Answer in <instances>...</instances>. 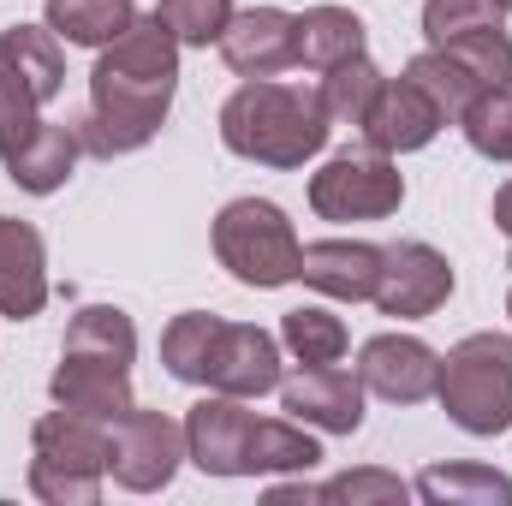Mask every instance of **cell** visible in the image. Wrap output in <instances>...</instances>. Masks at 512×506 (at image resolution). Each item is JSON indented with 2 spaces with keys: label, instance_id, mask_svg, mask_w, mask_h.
I'll return each mask as SVG.
<instances>
[{
  "label": "cell",
  "instance_id": "cell-1",
  "mask_svg": "<svg viewBox=\"0 0 512 506\" xmlns=\"http://www.w3.org/2000/svg\"><path fill=\"white\" fill-rule=\"evenodd\" d=\"M173 90H179V42L155 18H137L90 66V114L78 120L84 155H96V161L137 155L167 126Z\"/></svg>",
  "mask_w": 512,
  "mask_h": 506
},
{
  "label": "cell",
  "instance_id": "cell-2",
  "mask_svg": "<svg viewBox=\"0 0 512 506\" xmlns=\"http://www.w3.org/2000/svg\"><path fill=\"white\" fill-rule=\"evenodd\" d=\"M328 108L316 90H298V84H274V78H251L227 96L221 108V143L239 155V161H256V167H304L310 155L328 149Z\"/></svg>",
  "mask_w": 512,
  "mask_h": 506
},
{
  "label": "cell",
  "instance_id": "cell-3",
  "mask_svg": "<svg viewBox=\"0 0 512 506\" xmlns=\"http://www.w3.org/2000/svg\"><path fill=\"white\" fill-rule=\"evenodd\" d=\"M108 459H114V429L54 405L30 429V495L48 506H96Z\"/></svg>",
  "mask_w": 512,
  "mask_h": 506
},
{
  "label": "cell",
  "instance_id": "cell-4",
  "mask_svg": "<svg viewBox=\"0 0 512 506\" xmlns=\"http://www.w3.org/2000/svg\"><path fill=\"white\" fill-rule=\"evenodd\" d=\"M435 399L465 435H507L512 429V334H465L441 358Z\"/></svg>",
  "mask_w": 512,
  "mask_h": 506
},
{
  "label": "cell",
  "instance_id": "cell-5",
  "mask_svg": "<svg viewBox=\"0 0 512 506\" xmlns=\"http://www.w3.org/2000/svg\"><path fill=\"white\" fill-rule=\"evenodd\" d=\"M66 90V54L48 24L0 30V161L42 126V108Z\"/></svg>",
  "mask_w": 512,
  "mask_h": 506
},
{
  "label": "cell",
  "instance_id": "cell-6",
  "mask_svg": "<svg viewBox=\"0 0 512 506\" xmlns=\"http://www.w3.org/2000/svg\"><path fill=\"white\" fill-rule=\"evenodd\" d=\"M215 256L221 268L239 280V286H256V292H274V286H292L298 280V233L286 221L280 203L268 197H239L215 215Z\"/></svg>",
  "mask_w": 512,
  "mask_h": 506
},
{
  "label": "cell",
  "instance_id": "cell-7",
  "mask_svg": "<svg viewBox=\"0 0 512 506\" xmlns=\"http://www.w3.org/2000/svg\"><path fill=\"white\" fill-rule=\"evenodd\" d=\"M405 203V173L382 149H340L322 173H310V209L322 221H387Z\"/></svg>",
  "mask_w": 512,
  "mask_h": 506
},
{
  "label": "cell",
  "instance_id": "cell-8",
  "mask_svg": "<svg viewBox=\"0 0 512 506\" xmlns=\"http://www.w3.org/2000/svg\"><path fill=\"white\" fill-rule=\"evenodd\" d=\"M185 465V423H173L167 411H143L131 405L126 417L114 423V459L108 477L126 495H161Z\"/></svg>",
  "mask_w": 512,
  "mask_h": 506
},
{
  "label": "cell",
  "instance_id": "cell-9",
  "mask_svg": "<svg viewBox=\"0 0 512 506\" xmlns=\"http://www.w3.org/2000/svg\"><path fill=\"white\" fill-rule=\"evenodd\" d=\"M453 298V262L423 245V239H399L382 251V280H376V304L382 316L399 322H417V316H435L441 304Z\"/></svg>",
  "mask_w": 512,
  "mask_h": 506
},
{
  "label": "cell",
  "instance_id": "cell-10",
  "mask_svg": "<svg viewBox=\"0 0 512 506\" xmlns=\"http://www.w3.org/2000/svg\"><path fill=\"white\" fill-rule=\"evenodd\" d=\"M256 435V411H245V399L233 393H209L185 411V459L203 477H245Z\"/></svg>",
  "mask_w": 512,
  "mask_h": 506
},
{
  "label": "cell",
  "instance_id": "cell-11",
  "mask_svg": "<svg viewBox=\"0 0 512 506\" xmlns=\"http://www.w3.org/2000/svg\"><path fill=\"white\" fill-rule=\"evenodd\" d=\"M280 411H292V423H310L322 435H358L364 381L340 364H298V376L280 381Z\"/></svg>",
  "mask_w": 512,
  "mask_h": 506
},
{
  "label": "cell",
  "instance_id": "cell-12",
  "mask_svg": "<svg viewBox=\"0 0 512 506\" xmlns=\"http://www.w3.org/2000/svg\"><path fill=\"white\" fill-rule=\"evenodd\" d=\"M209 393H233V399H262L280 387V340L256 322H221L215 346H209Z\"/></svg>",
  "mask_w": 512,
  "mask_h": 506
},
{
  "label": "cell",
  "instance_id": "cell-13",
  "mask_svg": "<svg viewBox=\"0 0 512 506\" xmlns=\"http://www.w3.org/2000/svg\"><path fill=\"white\" fill-rule=\"evenodd\" d=\"M358 381L387 405H423L441 381V358L417 334H376L358 352Z\"/></svg>",
  "mask_w": 512,
  "mask_h": 506
},
{
  "label": "cell",
  "instance_id": "cell-14",
  "mask_svg": "<svg viewBox=\"0 0 512 506\" xmlns=\"http://www.w3.org/2000/svg\"><path fill=\"white\" fill-rule=\"evenodd\" d=\"M221 60L239 78H274L298 66V12H280V6L233 12V24L221 30Z\"/></svg>",
  "mask_w": 512,
  "mask_h": 506
},
{
  "label": "cell",
  "instance_id": "cell-15",
  "mask_svg": "<svg viewBox=\"0 0 512 506\" xmlns=\"http://www.w3.org/2000/svg\"><path fill=\"white\" fill-rule=\"evenodd\" d=\"M441 126H447L441 108L399 72V78H382V90H376V102H370V114H364L358 131H364L370 149H382V155H411V149H429Z\"/></svg>",
  "mask_w": 512,
  "mask_h": 506
},
{
  "label": "cell",
  "instance_id": "cell-16",
  "mask_svg": "<svg viewBox=\"0 0 512 506\" xmlns=\"http://www.w3.org/2000/svg\"><path fill=\"white\" fill-rule=\"evenodd\" d=\"M298 280L316 286L322 298H340V304H364L376 298V280H382V245H364V239H316L298 256Z\"/></svg>",
  "mask_w": 512,
  "mask_h": 506
},
{
  "label": "cell",
  "instance_id": "cell-17",
  "mask_svg": "<svg viewBox=\"0 0 512 506\" xmlns=\"http://www.w3.org/2000/svg\"><path fill=\"white\" fill-rule=\"evenodd\" d=\"M48 304V245L30 221L0 215V316L30 322Z\"/></svg>",
  "mask_w": 512,
  "mask_h": 506
},
{
  "label": "cell",
  "instance_id": "cell-18",
  "mask_svg": "<svg viewBox=\"0 0 512 506\" xmlns=\"http://www.w3.org/2000/svg\"><path fill=\"white\" fill-rule=\"evenodd\" d=\"M48 393H54L60 411H78V417H90V423H108V429L137 405V399H131V370L96 364V358H60Z\"/></svg>",
  "mask_w": 512,
  "mask_h": 506
},
{
  "label": "cell",
  "instance_id": "cell-19",
  "mask_svg": "<svg viewBox=\"0 0 512 506\" xmlns=\"http://www.w3.org/2000/svg\"><path fill=\"white\" fill-rule=\"evenodd\" d=\"M78 155H84L78 126H54V120H42V126L6 155V179H12L18 191H30V197H48V191H60V185L72 179Z\"/></svg>",
  "mask_w": 512,
  "mask_h": 506
},
{
  "label": "cell",
  "instance_id": "cell-20",
  "mask_svg": "<svg viewBox=\"0 0 512 506\" xmlns=\"http://www.w3.org/2000/svg\"><path fill=\"white\" fill-rule=\"evenodd\" d=\"M60 358H96V364L131 370L137 364V328H131L126 310H114V304H84L72 316V328H66Z\"/></svg>",
  "mask_w": 512,
  "mask_h": 506
},
{
  "label": "cell",
  "instance_id": "cell-21",
  "mask_svg": "<svg viewBox=\"0 0 512 506\" xmlns=\"http://www.w3.org/2000/svg\"><path fill=\"white\" fill-rule=\"evenodd\" d=\"M48 30L72 48H108L137 24V0H48Z\"/></svg>",
  "mask_w": 512,
  "mask_h": 506
},
{
  "label": "cell",
  "instance_id": "cell-22",
  "mask_svg": "<svg viewBox=\"0 0 512 506\" xmlns=\"http://www.w3.org/2000/svg\"><path fill=\"white\" fill-rule=\"evenodd\" d=\"M364 54V18L352 6H310L298 12V60L310 72H328L340 60Z\"/></svg>",
  "mask_w": 512,
  "mask_h": 506
},
{
  "label": "cell",
  "instance_id": "cell-23",
  "mask_svg": "<svg viewBox=\"0 0 512 506\" xmlns=\"http://www.w3.org/2000/svg\"><path fill=\"white\" fill-rule=\"evenodd\" d=\"M411 495L429 506H512V477L489 465H435L411 483Z\"/></svg>",
  "mask_w": 512,
  "mask_h": 506
},
{
  "label": "cell",
  "instance_id": "cell-24",
  "mask_svg": "<svg viewBox=\"0 0 512 506\" xmlns=\"http://www.w3.org/2000/svg\"><path fill=\"white\" fill-rule=\"evenodd\" d=\"M322 465V447L304 423H274V417H256L251 435V459H245V477H280V471H316Z\"/></svg>",
  "mask_w": 512,
  "mask_h": 506
},
{
  "label": "cell",
  "instance_id": "cell-25",
  "mask_svg": "<svg viewBox=\"0 0 512 506\" xmlns=\"http://www.w3.org/2000/svg\"><path fill=\"white\" fill-rule=\"evenodd\" d=\"M405 78H411V84H417L435 108H441V120H447V126H459V114L483 96V84H477V78H471V72H465L447 48H423V54L405 66Z\"/></svg>",
  "mask_w": 512,
  "mask_h": 506
},
{
  "label": "cell",
  "instance_id": "cell-26",
  "mask_svg": "<svg viewBox=\"0 0 512 506\" xmlns=\"http://www.w3.org/2000/svg\"><path fill=\"white\" fill-rule=\"evenodd\" d=\"M280 346H286L298 364H340L346 346H352V334H346V322H340L334 310L298 304V310L280 316Z\"/></svg>",
  "mask_w": 512,
  "mask_h": 506
},
{
  "label": "cell",
  "instance_id": "cell-27",
  "mask_svg": "<svg viewBox=\"0 0 512 506\" xmlns=\"http://www.w3.org/2000/svg\"><path fill=\"white\" fill-rule=\"evenodd\" d=\"M221 322H227V316H209V310H185V316H173V322H167V334H161V364H167V376L203 387L209 346H215Z\"/></svg>",
  "mask_w": 512,
  "mask_h": 506
},
{
  "label": "cell",
  "instance_id": "cell-28",
  "mask_svg": "<svg viewBox=\"0 0 512 506\" xmlns=\"http://www.w3.org/2000/svg\"><path fill=\"white\" fill-rule=\"evenodd\" d=\"M376 90H382V72L370 66V54H352V60H340V66L322 72V90L316 96H322V108H328L334 126H364Z\"/></svg>",
  "mask_w": 512,
  "mask_h": 506
},
{
  "label": "cell",
  "instance_id": "cell-29",
  "mask_svg": "<svg viewBox=\"0 0 512 506\" xmlns=\"http://www.w3.org/2000/svg\"><path fill=\"white\" fill-rule=\"evenodd\" d=\"M179 48H209L221 42V30L233 24V0H155L149 12Z\"/></svg>",
  "mask_w": 512,
  "mask_h": 506
},
{
  "label": "cell",
  "instance_id": "cell-30",
  "mask_svg": "<svg viewBox=\"0 0 512 506\" xmlns=\"http://www.w3.org/2000/svg\"><path fill=\"white\" fill-rule=\"evenodd\" d=\"M447 54H453L483 90H512V36H507V24H495V30H465V36L447 42Z\"/></svg>",
  "mask_w": 512,
  "mask_h": 506
},
{
  "label": "cell",
  "instance_id": "cell-31",
  "mask_svg": "<svg viewBox=\"0 0 512 506\" xmlns=\"http://www.w3.org/2000/svg\"><path fill=\"white\" fill-rule=\"evenodd\" d=\"M465 143L483 155V161H512V90H483L465 114Z\"/></svg>",
  "mask_w": 512,
  "mask_h": 506
},
{
  "label": "cell",
  "instance_id": "cell-32",
  "mask_svg": "<svg viewBox=\"0 0 512 506\" xmlns=\"http://www.w3.org/2000/svg\"><path fill=\"white\" fill-rule=\"evenodd\" d=\"M495 24H507V12L495 0H423V36H429V48H447L453 36L495 30Z\"/></svg>",
  "mask_w": 512,
  "mask_h": 506
},
{
  "label": "cell",
  "instance_id": "cell-33",
  "mask_svg": "<svg viewBox=\"0 0 512 506\" xmlns=\"http://www.w3.org/2000/svg\"><path fill=\"white\" fill-rule=\"evenodd\" d=\"M411 495V483H399L393 471H346V477H334V483H322V501H376V506H399Z\"/></svg>",
  "mask_w": 512,
  "mask_h": 506
},
{
  "label": "cell",
  "instance_id": "cell-34",
  "mask_svg": "<svg viewBox=\"0 0 512 506\" xmlns=\"http://www.w3.org/2000/svg\"><path fill=\"white\" fill-rule=\"evenodd\" d=\"M495 227L507 233V245H512V179L501 185V191H495Z\"/></svg>",
  "mask_w": 512,
  "mask_h": 506
},
{
  "label": "cell",
  "instance_id": "cell-35",
  "mask_svg": "<svg viewBox=\"0 0 512 506\" xmlns=\"http://www.w3.org/2000/svg\"><path fill=\"white\" fill-rule=\"evenodd\" d=\"M495 6H501V12H512V0H495Z\"/></svg>",
  "mask_w": 512,
  "mask_h": 506
},
{
  "label": "cell",
  "instance_id": "cell-36",
  "mask_svg": "<svg viewBox=\"0 0 512 506\" xmlns=\"http://www.w3.org/2000/svg\"><path fill=\"white\" fill-rule=\"evenodd\" d=\"M507 316H512V292H507Z\"/></svg>",
  "mask_w": 512,
  "mask_h": 506
}]
</instances>
